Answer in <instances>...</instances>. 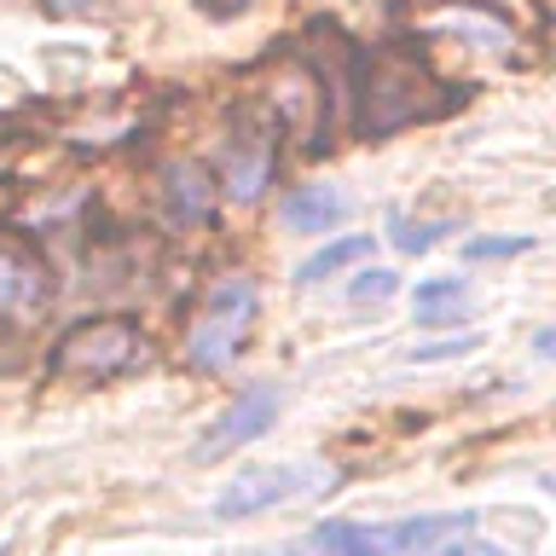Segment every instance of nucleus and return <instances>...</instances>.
Wrapping results in <instances>:
<instances>
[{
  "label": "nucleus",
  "mask_w": 556,
  "mask_h": 556,
  "mask_svg": "<svg viewBox=\"0 0 556 556\" xmlns=\"http://www.w3.org/2000/svg\"><path fill=\"white\" fill-rule=\"evenodd\" d=\"M434 93H446V87L412 52H394V47L354 52V128L365 139H389L412 128V122H429L434 111H446V99Z\"/></svg>",
  "instance_id": "nucleus-1"
},
{
  "label": "nucleus",
  "mask_w": 556,
  "mask_h": 556,
  "mask_svg": "<svg viewBox=\"0 0 556 556\" xmlns=\"http://www.w3.org/2000/svg\"><path fill=\"white\" fill-rule=\"evenodd\" d=\"M255 313H261L255 278H243V273L220 278V285L203 295V313L186 330V365H191V371H203V377L226 371V365L243 354V342H250Z\"/></svg>",
  "instance_id": "nucleus-2"
},
{
  "label": "nucleus",
  "mask_w": 556,
  "mask_h": 556,
  "mask_svg": "<svg viewBox=\"0 0 556 556\" xmlns=\"http://www.w3.org/2000/svg\"><path fill=\"white\" fill-rule=\"evenodd\" d=\"M146 330L122 313H99V319L64 325V337L47 348V371L59 377H122L146 359Z\"/></svg>",
  "instance_id": "nucleus-3"
},
{
  "label": "nucleus",
  "mask_w": 556,
  "mask_h": 556,
  "mask_svg": "<svg viewBox=\"0 0 556 556\" xmlns=\"http://www.w3.org/2000/svg\"><path fill=\"white\" fill-rule=\"evenodd\" d=\"M273 168H278V128L273 122H243L220 151V186L215 191L232 203H255L273 186Z\"/></svg>",
  "instance_id": "nucleus-4"
},
{
  "label": "nucleus",
  "mask_w": 556,
  "mask_h": 556,
  "mask_svg": "<svg viewBox=\"0 0 556 556\" xmlns=\"http://www.w3.org/2000/svg\"><path fill=\"white\" fill-rule=\"evenodd\" d=\"M307 486H313V476H307V469H295V464H250V469H238V476L220 486L215 516L220 521L261 516V510H273V504L307 493Z\"/></svg>",
  "instance_id": "nucleus-5"
},
{
  "label": "nucleus",
  "mask_w": 556,
  "mask_h": 556,
  "mask_svg": "<svg viewBox=\"0 0 556 556\" xmlns=\"http://www.w3.org/2000/svg\"><path fill=\"white\" fill-rule=\"evenodd\" d=\"M273 417H278V389H273V382H255V389H243L232 406H226L215 424H208V434L198 441V458H226V452L261 441V434L273 429Z\"/></svg>",
  "instance_id": "nucleus-6"
},
{
  "label": "nucleus",
  "mask_w": 556,
  "mask_h": 556,
  "mask_svg": "<svg viewBox=\"0 0 556 556\" xmlns=\"http://www.w3.org/2000/svg\"><path fill=\"white\" fill-rule=\"evenodd\" d=\"M52 295L47 285V261L29 255L24 243L0 238V319H24Z\"/></svg>",
  "instance_id": "nucleus-7"
},
{
  "label": "nucleus",
  "mask_w": 556,
  "mask_h": 556,
  "mask_svg": "<svg viewBox=\"0 0 556 556\" xmlns=\"http://www.w3.org/2000/svg\"><path fill=\"white\" fill-rule=\"evenodd\" d=\"M163 198H168V215L186 220V226H203L215 220V180H208L203 163H168L163 168Z\"/></svg>",
  "instance_id": "nucleus-8"
},
{
  "label": "nucleus",
  "mask_w": 556,
  "mask_h": 556,
  "mask_svg": "<svg viewBox=\"0 0 556 556\" xmlns=\"http://www.w3.org/2000/svg\"><path fill=\"white\" fill-rule=\"evenodd\" d=\"M342 215H348V198L337 186H295L278 198V220L290 232H330V226H342Z\"/></svg>",
  "instance_id": "nucleus-9"
},
{
  "label": "nucleus",
  "mask_w": 556,
  "mask_h": 556,
  "mask_svg": "<svg viewBox=\"0 0 556 556\" xmlns=\"http://www.w3.org/2000/svg\"><path fill=\"white\" fill-rule=\"evenodd\" d=\"M464 302H469V285H464V278H417V290H412L417 325H429V330L458 325Z\"/></svg>",
  "instance_id": "nucleus-10"
},
{
  "label": "nucleus",
  "mask_w": 556,
  "mask_h": 556,
  "mask_svg": "<svg viewBox=\"0 0 556 556\" xmlns=\"http://www.w3.org/2000/svg\"><path fill=\"white\" fill-rule=\"evenodd\" d=\"M313 545H319L325 556H389L371 521H342V516L319 521V528H313Z\"/></svg>",
  "instance_id": "nucleus-11"
},
{
  "label": "nucleus",
  "mask_w": 556,
  "mask_h": 556,
  "mask_svg": "<svg viewBox=\"0 0 556 556\" xmlns=\"http://www.w3.org/2000/svg\"><path fill=\"white\" fill-rule=\"evenodd\" d=\"M371 255V238L365 232H348V238H337V243H325L319 255H307L302 267H295V285H325V278H337L342 267H354V261H365Z\"/></svg>",
  "instance_id": "nucleus-12"
},
{
  "label": "nucleus",
  "mask_w": 556,
  "mask_h": 556,
  "mask_svg": "<svg viewBox=\"0 0 556 556\" xmlns=\"http://www.w3.org/2000/svg\"><path fill=\"white\" fill-rule=\"evenodd\" d=\"M406 556H521V551L486 545V539H476V528H464V533H446V539H434L424 551H406Z\"/></svg>",
  "instance_id": "nucleus-13"
},
{
  "label": "nucleus",
  "mask_w": 556,
  "mask_h": 556,
  "mask_svg": "<svg viewBox=\"0 0 556 556\" xmlns=\"http://www.w3.org/2000/svg\"><path fill=\"white\" fill-rule=\"evenodd\" d=\"M441 232H452V226H434V220H406V215H394V250H406V255H424L441 243Z\"/></svg>",
  "instance_id": "nucleus-14"
},
{
  "label": "nucleus",
  "mask_w": 556,
  "mask_h": 556,
  "mask_svg": "<svg viewBox=\"0 0 556 556\" xmlns=\"http://www.w3.org/2000/svg\"><path fill=\"white\" fill-rule=\"evenodd\" d=\"M394 290H400V278H394L389 267H365L354 285H348V295H354V302H389Z\"/></svg>",
  "instance_id": "nucleus-15"
},
{
  "label": "nucleus",
  "mask_w": 556,
  "mask_h": 556,
  "mask_svg": "<svg viewBox=\"0 0 556 556\" xmlns=\"http://www.w3.org/2000/svg\"><path fill=\"white\" fill-rule=\"evenodd\" d=\"M533 238H469L464 261H498V255H528Z\"/></svg>",
  "instance_id": "nucleus-16"
},
{
  "label": "nucleus",
  "mask_w": 556,
  "mask_h": 556,
  "mask_svg": "<svg viewBox=\"0 0 556 556\" xmlns=\"http://www.w3.org/2000/svg\"><path fill=\"white\" fill-rule=\"evenodd\" d=\"M476 348V337H464V342H441V348H417L412 359H458V354H469Z\"/></svg>",
  "instance_id": "nucleus-17"
},
{
  "label": "nucleus",
  "mask_w": 556,
  "mask_h": 556,
  "mask_svg": "<svg viewBox=\"0 0 556 556\" xmlns=\"http://www.w3.org/2000/svg\"><path fill=\"white\" fill-rule=\"evenodd\" d=\"M198 7L208 17H226V12H243V7H255V0H198Z\"/></svg>",
  "instance_id": "nucleus-18"
},
{
  "label": "nucleus",
  "mask_w": 556,
  "mask_h": 556,
  "mask_svg": "<svg viewBox=\"0 0 556 556\" xmlns=\"http://www.w3.org/2000/svg\"><path fill=\"white\" fill-rule=\"evenodd\" d=\"M285 556H295V551H285Z\"/></svg>",
  "instance_id": "nucleus-19"
}]
</instances>
